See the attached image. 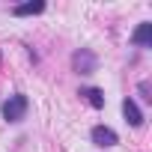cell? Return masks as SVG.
Wrapping results in <instances>:
<instances>
[{
    "label": "cell",
    "instance_id": "cell-1",
    "mask_svg": "<svg viewBox=\"0 0 152 152\" xmlns=\"http://www.w3.org/2000/svg\"><path fill=\"white\" fill-rule=\"evenodd\" d=\"M24 113H27V96L18 93V96H9L3 102V119L6 122H21Z\"/></svg>",
    "mask_w": 152,
    "mask_h": 152
},
{
    "label": "cell",
    "instance_id": "cell-2",
    "mask_svg": "<svg viewBox=\"0 0 152 152\" xmlns=\"http://www.w3.org/2000/svg\"><path fill=\"white\" fill-rule=\"evenodd\" d=\"M93 143H96V146H116L119 137H116L113 128H107V125H96V128H93Z\"/></svg>",
    "mask_w": 152,
    "mask_h": 152
},
{
    "label": "cell",
    "instance_id": "cell-3",
    "mask_svg": "<svg viewBox=\"0 0 152 152\" xmlns=\"http://www.w3.org/2000/svg\"><path fill=\"white\" fill-rule=\"evenodd\" d=\"M72 63H75V69H78L81 75H90V72H96V57L90 54V51H78L72 57Z\"/></svg>",
    "mask_w": 152,
    "mask_h": 152
},
{
    "label": "cell",
    "instance_id": "cell-4",
    "mask_svg": "<svg viewBox=\"0 0 152 152\" xmlns=\"http://www.w3.org/2000/svg\"><path fill=\"white\" fill-rule=\"evenodd\" d=\"M122 113H125V122H128V125H134V128L143 125V113H140V107L134 104V99H125V102H122Z\"/></svg>",
    "mask_w": 152,
    "mask_h": 152
},
{
    "label": "cell",
    "instance_id": "cell-5",
    "mask_svg": "<svg viewBox=\"0 0 152 152\" xmlns=\"http://www.w3.org/2000/svg\"><path fill=\"white\" fill-rule=\"evenodd\" d=\"M131 39H134V45L149 48V45H152V24H149V21H143V24L134 30V36H131Z\"/></svg>",
    "mask_w": 152,
    "mask_h": 152
},
{
    "label": "cell",
    "instance_id": "cell-6",
    "mask_svg": "<svg viewBox=\"0 0 152 152\" xmlns=\"http://www.w3.org/2000/svg\"><path fill=\"white\" fill-rule=\"evenodd\" d=\"M42 9H45V3H42V0H33V3H21V6H15V9H12V15L24 18V15H39Z\"/></svg>",
    "mask_w": 152,
    "mask_h": 152
},
{
    "label": "cell",
    "instance_id": "cell-7",
    "mask_svg": "<svg viewBox=\"0 0 152 152\" xmlns=\"http://www.w3.org/2000/svg\"><path fill=\"white\" fill-rule=\"evenodd\" d=\"M81 96H87V102H90L93 107H99V110L104 107V93H102V90H96V87H90V90H84Z\"/></svg>",
    "mask_w": 152,
    "mask_h": 152
}]
</instances>
